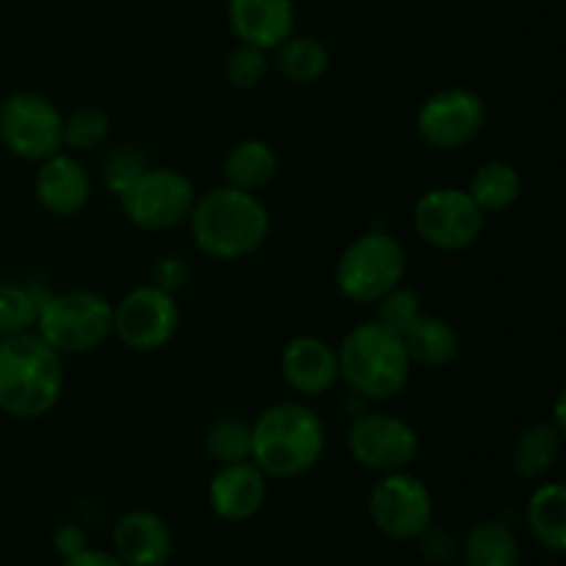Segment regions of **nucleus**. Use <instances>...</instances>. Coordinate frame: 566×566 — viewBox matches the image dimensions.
<instances>
[{
	"label": "nucleus",
	"mask_w": 566,
	"mask_h": 566,
	"mask_svg": "<svg viewBox=\"0 0 566 566\" xmlns=\"http://www.w3.org/2000/svg\"><path fill=\"white\" fill-rule=\"evenodd\" d=\"M265 72H269V55H265V50L249 48V44L241 42H238V48L224 61V77L235 88H258L263 83Z\"/></svg>",
	"instance_id": "nucleus-31"
},
{
	"label": "nucleus",
	"mask_w": 566,
	"mask_h": 566,
	"mask_svg": "<svg viewBox=\"0 0 566 566\" xmlns=\"http://www.w3.org/2000/svg\"><path fill=\"white\" fill-rule=\"evenodd\" d=\"M147 169L149 164L147 158H144L142 149L133 147V144H119V147L111 149L103 160L105 188L119 199Z\"/></svg>",
	"instance_id": "nucleus-29"
},
{
	"label": "nucleus",
	"mask_w": 566,
	"mask_h": 566,
	"mask_svg": "<svg viewBox=\"0 0 566 566\" xmlns=\"http://www.w3.org/2000/svg\"><path fill=\"white\" fill-rule=\"evenodd\" d=\"M33 191H36L39 205L48 213L66 219V216L81 213L88 205V197H92V177H88L86 166L75 155L55 153L39 164Z\"/></svg>",
	"instance_id": "nucleus-17"
},
{
	"label": "nucleus",
	"mask_w": 566,
	"mask_h": 566,
	"mask_svg": "<svg viewBox=\"0 0 566 566\" xmlns=\"http://www.w3.org/2000/svg\"><path fill=\"white\" fill-rule=\"evenodd\" d=\"M269 495L265 473L247 459L235 464H219V473L210 479L208 503L213 514L224 523H247L263 509Z\"/></svg>",
	"instance_id": "nucleus-14"
},
{
	"label": "nucleus",
	"mask_w": 566,
	"mask_h": 566,
	"mask_svg": "<svg viewBox=\"0 0 566 566\" xmlns=\"http://www.w3.org/2000/svg\"><path fill=\"white\" fill-rule=\"evenodd\" d=\"M33 332L61 357L88 354L114 335V304L92 291L42 296Z\"/></svg>",
	"instance_id": "nucleus-5"
},
{
	"label": "nucleus",
	"mask_w": 566,
	"mask_h": 566,
	"mask_svg": "<svg viewBox=\"0 0 566 566\" xmlns=\"http://www.w3.org/2000/svg\"><path fill=\"white\" fill-rule=\"evenodd\" d=\"M415 232L420 241L440 252H464L475 247L484 232L486 216L462 188H431L415 202Z\"/></svg>",
	"instance_id": "nucleus-7"
},
{
	"label": "nucleus",
	"mask_w": 566,
	"mask_h": 566,
	"mask_svg": "<svg viewBox=\"0 0 566 566\" xmlns=\"http://www.w3.org/2000/svg\"><path fill=\"white\" fill-rule=\"evenodd\" d=\"M468 193L484 216L506 213L523 197V177L506 160H490L470 177Z\"/></svg>",
	"instance_id": "nucleus-24"
},
{
	"label": "nucleus",
	"mask_w": 566,
	"mask_h": 566,
	"mask_svg": "<svg viewBox=\"0 0 566 566\" xmlns=\"http://www.w3.org/2000/svg\"><path fill=\"white\" fill-rule=\"evenodd\" d=\"M528 531L545 551H566V486L562 481H547L534 490L525 506Z\"/></svg>",
	"instance_id": "nucleus-21"
},
{
	"label": "nucleus",
	"mask_w": 566,
	"mask_h": 566,
	"mask_svg": "<svg viewBox=\"0 0 566 566\" xmlns=\"http://www.w3.org/2000/svg\"><path fill=\"white\" fill-rule=\"evenodd\" d=\"M111 119L99 105H77L61 122V144L72 153H92L108 138Z\"/></svg>",
	"instance_id": "nucleus-26"
},
{
	"label": "nucleus",
	"mask_w": 566,
	"mask_h": 566,
	"mask_svg": "<svg viewBox=\"0 0 566 566\" xmlns=\"http://www.w3.org/2000/svg\"><path fill=\"white\" fill-rule=\"evenodd\" d=\"M205 451L216 464L252 459V426L238 418H221L205 431Z\"/></svg>",
	"instance_id": "nucleus-27"
},
{
	"label": "nucleus",
	"mask_w": 566,
	"mask_h": 566,
	"mask_svg": "<svg viewBox=\"0 0 566 566\" xmlns=\"http://www.w3.org/2000/svg\"><path fill=\"white\" fill-rule=\"evenodd\" d=\"M188 224L199 252L230 263L263 249L271 232V216L258 193L221 186L193 199Z\"/></svg>",
	"instance_id": "nucleus-1"
},
{
	"label": "nucleus",
	"mask_w": 566,
	"mask_h": 566,
	"mask_svg": "<svg viewBox=\"0 0 566 566\" xmlns=\"http://www.w3.org/2000/svg\"><path fill=\"white\" fill-rule=\"evenodd\" d=\"M61 122L48 97L36 92H14L0 103V142L11 155L31 164H42L61 153Z\"/></svg>",
	"instance_id": "nucleus-10"
},
{
	"label": "nucleus",
	"mask_w": 566,
	"mask_h": 566,
	"mask_svg": "<svg viewBox=\"0 0 566 566\" xmlns=\"http://www.w3.org/2000/svg\"><path fill=\"white\" fill-rule=\"evenodd\" d=\"M348 451L363 468L376 473L407 470L418 457V431L387 412H365L348 429Z\"/></svg>",
	"instance_id": "nucleus-13"
},
{
	"label": "nucleus",
	"mask_w": 566,
	"mask_h": 566,
	"mask_svg": "<svg viewBox=\"0 0 566 566\" xmlns=\"http://www.w3.org/2000/svg\"><path fill=\"white\" fill-rule=\"evenodd\" d=\"M418 133L431 149H459L479 138L486 125V105L473 88H440L418 111Z\"/></svg>",
	"instance_id": "nucleus-12"
},
{
	"label": "nucleus",
	"mask_w": 566,
	"mask_h": 566,
	"mask_svg": "<svg viewBox=\"0 0 566 566\" xmlns=\"http://www.w3.org/2000/svg\"><path fill=\"white\" fill-rule=\"evenodd\" d=\"M276 70L291 83H315L329 70V50L315 36H291L276 48Z\"/></svg>",
	"instance_id": "nucleus-25"
},
{
	"label": "nucleus",
	"mask_w": 566,
	"mask_h": 566,
	"mask_svg": "<svg viewBox=\"0 0 566 566\" xmlns=\"http://www.w3.org/2000/svg\"><path fill=\"white\" fill-rule=\"evenodd\" d=\"M188 274H191V271H188L182 258H160L153 269V285L175 296L180 287H186Z\"/></svg>",
	"instance_id": "nucleus-33"
},
{
	"label": "nucleus",
	"mask_w": 566,
	"mask_h": 566,
	"mask_svg": "<svg viewBox=\"0 0 566 566\" xmlns=\"http://www.w3.org/2000/svg\"><path fill=\"white\" fill-rule=\"evenodd\" d=\"M114 553L125 566H166L175 553V536L160 514L133 509L114 525Z\"/></svg>",
	"instance_id": "nucleus-15"
},
{
	"label": "nucleus",
	"mask_w": 566,
	"mask_h": 566,
	"mask_svg": "<svg viewBox=\"0 0 566 566\" xmlns=\"http://www.w3.org/2000/svg\"><path fill=\"white\" fill-rule=\"evenodd\" d=\"M39 304L42 296L33 287L20 282H0V337L31 332L36 324Z\"/></svg>",
	"instance_id": "nucleus-28"
},
{
	"label": "nucleus",
	"mask_w": 566,
	"mask_h": 566,
	"mask_svg": "<svg viewBox=\"0 0 566 566\" xmlns=\"http://www.w3.org/2000/svg\"><path fill=\"white\" fill-rule=\"evenodd\" d=\"M562 437L553 420H539L517 437L512 448V468L523 481H539L556 468L562 457Z\"/></svg>",
	"instance_id": "nucleus-22"
},
{
	"label": "nucleus",
	"mask_w": 566,
	"mask_h": 566,
	"mask_svg": "<svg viewBox=\"0 0 566 566\" xmlns=\"http://www.w3.org/2000/svg\"><path fill=\"white\" fill-rule=\"evenodd\" d=\"M407 276V252L390 232L368 230L343 249L335 285L348 302L376 304Z\"/></svg>",
	"instance_id": "nucleus-6"
},
{
	"label": "nucleus",
	"mask_w": 566,
	"mask_h": 566,
	"mask_svg": "<svg viewBox=\"0 0 566 566\" xmlns=\"http://www.w3.org/2000/svg\"><path fill=\"white\" fill-rule=\"evenodd\" d=\"M64 392V365L36 332L0 337V412L39 420L53 412Z\"/></svg>",
	"instance_id": "nucleus-2"
},
{
	"label": "nucleus",
	"mask_w": 566,
	"mask_h": 566,
	"mask_svg": "<svg viewBox=\"0 0 566 566\" xmlns=\"http://www.w3.org/2000/svg\"><path fill=\"white\" fill-rule=\"evenodd\" d=\"M420 313H423L420 310V296L412 287L398 285L376 302V321L390 332H396V335H403Z\"/></svg>",
	"instance_id": "nucleus-30"
},
{
	"label": "nucleus",
	"mask_w": 566,
	"mask_h": 566,
	"mask_svg": "<svg viewBox=\"0 0 566 566\" xmlns=\"http://www.w3.org/2000/svg\"><path fill=\"white\" fill-rule=\"evenodd\" d=\"M227 22L241 44L258 50H276L296 28L291 0H230Z\"/></svg>",
	"instance_id": "nucleus-16"
},
{
	"label": "nucleus",
	"mask_w": 566,
	"mask_h": 566,
	"mask_svg": "<svg viewBox=\"0 0 566 566\" xmlns=\"http://www.w3.org/2000/svg\"><path fill=\"white\" fill-rule=\"evenodd\" d=\"M282 376L287 387L307 398L326 396L340 379L337 370V352L326 340L313 335L293 337L280 357Z\"/></svg>",
	"instance_id": "nucleus-18"
},
{
	"label": "nucleus",
	"mask_w": 566,
	"mask_h": 566,
	"mask_svg": "<svg viewBox=\"0 0 566 566\" xmlns=\"http://www.w3.org/2000/svg\"><path fill=\"white\" fill-rule=\"evenodd\" d=\"M464 566H520L523 564V551L509 528L501 520H481L468 531L462 545Z\"/></svg>",
	"instance_id": "nucleus-23"
},
{
	"label": "nucleus",
	"mask_w": 566,
	"mask_h": 566,
	"mask_svg": "<svg viewBox=\"0 0 566 566\" xmlns=\"http://www.w3.org/2000/svg\"><path fill=\"white\" fill-rule=\"evenodd\" d=\"M180 326V310L171 293L155 285L133 287L114 304V335L133 352H158Z\"/></svg>",
	"instance_id": "nucleus-11"
},
{
	"label": "nucleus",
	"mask_w": 566,
	"mask_h": 566,
	"mask_svg": "<svg viewBox=\"0 0 566 566\" xmlns=\"http://www.w3.org/2000/svg\"><path fill=\"white\" fill-rule=\"evenodd\" d=\"M324 423L298 401L274 403L252 426V462L265 479L291 481L310 473L324 457Z\"/></svg>",
	"instance_id": "nucleus-3"
},
{
	"label": "nucleus",
	"mask_w": 566,
	"mask_h": 566,
	"mask_svg": "<svg viewBox=\"0 0 566 566\" xmlns=\"http://www.w3.org/2000/svg\"><path fill=\"white\" fill-rule=\"evenodd\" d=\"M61 566H125V564H122V558L116 556V553L92 551V547H86V551L75 553V556H70V558H64Z\"/></svg>",
	"instance_id": "nucleus-35"
},
{
	"label": "nucleus",
	"mask_w": 566,
	"mask_h": 566,
	"mask_svg": "<svg viewBox=\"0 0 566 566\" xmlns=\"http://www.w3.org/2000/svg\"><path fill=\"white\" fill-rule=\"evenodd\" d=\"M53 547L61 558L75 556V553L86 551L88 547L86 531L77 528V525H61V528L53 534Z\"/></svg>",
	"instance_id": "nucleus-34"
},
{
	"label": "nucleus",
	"mask_w": 566,
	"mask_h": 566,
	"mask_svg": "<svg viewBox=\"0 0 566 566\" xmlns=\"http://www.w3.org/2000/svg\"><path fill=\"white\" fill-rule=\"evenodd\" d=\"M221 171H224V186L258 193L280 175V158L263 138H243L227 153Z\"/></svg>",
	"instance_id": "nucleus-20"
},
{
	"label": "nucleus",
	"mask_w": 566,
	"mask_h": 566,
	"mask_svg": "<svg viewBox=\"0 0 566 566\" xmlns=\"http://www.w3.org/2000/svg\"><path fill=\"white\" fill-rule=\"evenodd\" d=\"M370 523L392 542H415L434 517L431 492L418 475L407 470L385 473L368 495Z\"/></svg>",
	"instance_id": "nucleus-8"
},
{
	"label": "nucleus",
	"mask_w": 566,
	"mask_h": 566,
	"mask_svg": "<svg viewBox=\"0 0 566 566\" xmlns=\"http://www.w3.org/2000/svg\"><path fill=\"white\" fill-rule=\"evenodd\" d=\"M401 340L403 348H407L409 363L429 370L448 368L459 354L457 329L446 318H440V315L420 313L412 321V326L403 332Z\"/></svg>",
	"instance_id": "nucleus-19"
},
{
	"label": "nucleus",
	"mask_w": 566,
	"mask_h": 566,
	"mask_svg": "<svg viewBox=\"0 0 566 566\" xmlns=\"http://www.w3.org/2000/svg\"><path fill=\"white\" fill-rule=\"evenodd\" d=\"M415 542L420 545V553H423L426 562L431 564H451L453 556H457V542H453V536L448 531L437 528V525H429Z\"/></svg>",
	"instance_id": "nucleus-32"
},
{
	"label": "nucleus",
	"mask_w": 566,
	"mask_h": 566,
	"mask_svg": "<svg viewBox=\"0 0 566 566\" xmlns=\"http://www.w3.org/2000/svg\"><path fill=\"white\" fill-rule=\"evenodd\" d=\"M335 352L340 379L368 401H390L409 385L412 363L401 335L381 326L379 321L354 326Z\"/></svg>",
	"instance_id": "nucleus-4"
},
{
	"label": "nucleus",
	"mask_w": 566,
	"mask_h": 566,
	"mask_svg": "<svg viewBox=\"0 0 566 566\" xmlns=\"http://www.w3.org/2000/svg\"><path fill=\"white\" fill-rule=\"evenodd\" d=\"M193 182L182 171L149 166L130 188L119 197L127 221L138 230L160 232L188 221L193 208Z\"/></svg>",
	"instance_id": "nucleus-9"
}]
</instances>
